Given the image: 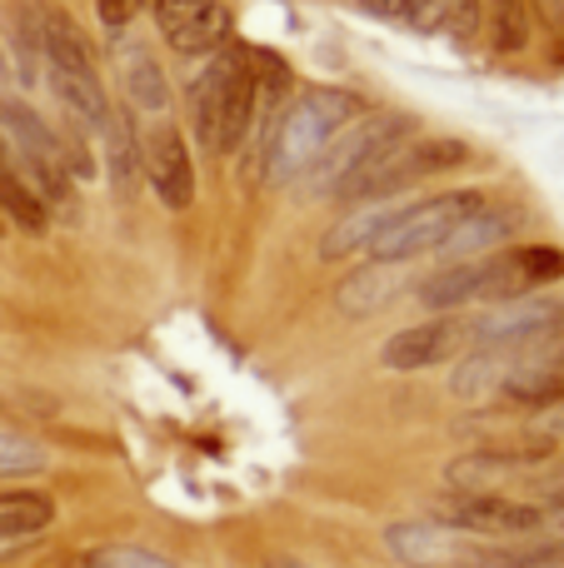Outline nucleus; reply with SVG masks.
Instances as JSON below:
<instances>
[{"label":"nucleus","instance_id":"obj_15","mask_svg":"<svg viewBox=\"0 0 564 568\" xmlns=\"http://www.w3.org/2000/svg\"><path fill=\"white\" fill-rule=\"evenodd\" d=\"M56 524V499L40 489H6L0 494V544H26Z\"/></svg>","mask_w":564,"mask_h":568},{"label":"nucleus","instance_id":"obj_10","mask_svg":"<svg viewBox=\"0 0 564 568\" xmlns=\"http://www.w3.org/2000/svg\"><path fill=\"white\" fill-rule=\"evenodd\" d=\"M385 549L410 568H460L465 559H480V549L470 544V534L450 529L435 519H405L385 529Z\"/></svg>","mask_w":564,"mask_h":568},{"label":"nucleus","instance_id":"obj_31","mask_svg":"<svg viewBox=\"0 0 564 568\" xmlns=\"http://www.w3.org/2000/svg\"><path fill=\"white\" fill-rule=\"evenodd\" d=\"M275 568H310V564H300V559H285V564H275Z\"/></svg>","mask_w":564,"mask_h":568},{"label":"nucleus","instance_id":"obj_6","mask_svg":"<svg viewBox=\"0 0 564 568\" xmlns=\"http://www.w3.org/2000/svg\"><path fill=\"white\" fill-rule=\"evenodd\" d=\"M410 130H415V120L400 115V110H365V115L350 120V125L330 140L325 155L315 160V170H310L305 180L315 185V195H335L360 165H370L380 150L395 145V140H405Z\"/></svg>","mask_w":564,"mask_h":568},{"label":"nucleus","instance_id":"obj_13","mask_svg":"<svg viewBox=\"0 0 564 568\" xmlns=\"http://www.w3.org/2000/svg\"><path fill=\"white\" fill-rule=\"evenodd\" d=\"M0 215H6L10 225H20L26 235H46V225H50L46 200L36 195V185H30L26 175H20V165H16L6 140H0Z\"/></svg>","mask_w":564,"mask_h":568},{"label":"nucleus","instance_id":"obj_9","mask_svg":"<svg viewBox=\"0 0 564 568\" xmlns=\"http://www.w3.org/2000/svg\"><path fill=\"white\" fill-rule=\"evenodd\" d=\"M470 339H475L470 320H460V314H435V320H425V324L400 329L395 339L380 349V359H385V369L415 374V369H435V364L455 359Z\"/></svg>","mask_w":564,"mask_h":568},{"label":"nucleus","instance_id":"obj_2","mask_svg":"<svg viewBox=\"0 0 564 568\" xmlns=\"http://www.w3.org/2000/svg\"><path fill=\"white\" fill-rule=\"evenodd\" d=\"M255 110V65L250 50H215L190 85V125L210 155H230L250 130Z\"/></svg>","mask_w":564,"mask_h":568},{"label":"nucleus","instance_id":"obj_28","mask_svg":"<svg viewBox=\"0 0 564 568\" xmlns=\"http://www.w3.org/2000/svg\"><path fill=\"white\" fill-rule=\"evenodd\" d=\"M365 16H380V20H410V6L415 0H355Z\"/></svg>","mask_w":564,"mask_h":568},{"label":"nucleus","instance_id":"obj_5","mask_svg":"<svg viewBox=\"0 0 564 568\" xmlns=\"http://www.w3.org/2000/svg\"><path fill=\"white\" fill-rule=\"evenodd\" d=\"M0 140L10 145L20 175L36 185V195L40 200L50 195V200H60V205H66V200H70L66 140H60L56 130H50L46 120L26 105V100H6V105H0Z\"/></svg>","mask_w":564,"mask_h":568},{"label":"nucleus","instance_id":"obj_12","mask_svg":"<svg viewBox=\"0 0 564 568\" xmlns=\"http://www.w3.org/2000/svg\"><path fill=\"white\" fill-rule=\"evenodd\" d=\"M145 180L155 190V200L165 210H190L195 205V165H190V150L180 140V130H155L145 145Z\"/></svg>","mask_w":564,"mask_h":568},{"label":"nucleus","instance_id":"obj_26","mask_svg":"<svg viewBox=\"0 0 564 568\" xmlns=\"http://www.w3.org/2000/svg\"><path fill=\"white\" fill-rule=\"evenodd\" d=\"M215 6V0H155V20H160V30H180V26H190L195 16H205V10Z\"/></svg>","mask_w":564,"mask_h":568},{"label":"nucleus","instance_id":"obj_16","mask_svg":"<svg viewBox=\"0 0 564 568\" xmlns=\"http://www.w3.org/2000/svg\"><path fill=\"white\" fill-rule=\"evenodd\" d=\"M390 210L380 205H360L355 215H345L340 225H330V235L320 240V255L325 260H355V255H370V245L380 240V230H385Z\"/></svg>","mask_w":564,"mask_h":568},{"label":"nucleus","instance_id":"obj_7","mask_svg":"<svg viewBox=\"0 0 564 568\" xmlns=\"http://www.w3.org/2000/svg\"><path fill=\"white\" fill-rule=\"evenodd\" d=\"M564 280V250L555 245H515L475 260V304H515L540 284Z\"/></svg>","mask_w":564,"mask_h":568},{"label":"nucleus","instance_id":"obj_24","mask_svg":"<svg viewBox=\"0 0 564 568\" xmlns=\"http://www.w3.org/2000/svg\"><path fill=\"white\" fill-rule=\"evenodd\" d=\"M480 20H485V0H440V26H450L455 40H475Z\"/></svg>","mask_w":564,"mask_h":568},{"label":"nucleus","instance_id":"obj_4","mask_svg":"<svg viewBox=\"0 0 564 568\" xmlns=\"http://www.w3.org/2000/svg\"><path fill=\"white\" fill-rule=\"evenodd\" d=\"M465 160H470V150L460 145V140H415V135H405V140H395V145L380 150L370 165H360L335 195L360 200V205H375V200L400 195L405 185H420V180H430V175H445V170L465 165Z\"/></svg>","mask_w":564,"mask_h":568},{"label":"nucleus","instance_id":"obj_3","mask_svg":"<svg viewBox=\"0 0 564 568\" xmlns=\"http://www.w3.org/2000/svg\"><path fill=\"white\" fill-rule=\"evenodd\" d=\"M485 190H445V195L415 200V205L390 210L380 240L370 245V260H385V265H410L420 255H440V250L455 240V230L465 220H475L485 210Z\"/></svg>","mask_w":564,"mask_h":568},{"label":"nucleus","instance_id":"obj_17","mask_svg":"<svg viewBox=\"0 0 564 568\" xmlns=\"http://www.w3.org/2000/svg\"><path fill=\"white\" fill-rule=\"evenodd\" d=\"M415 300L430 314H460L465 304H475V260H455V265L435 270L430 280H420Z\"/></svg>","mask_w":564,"mask_h":568},{"label":"nucleus","instance_id":"obj_18","mask_svg":"<svg viewBox=\"0 0 564 568\" xmlns=\"http://www.w3.org/2000/svg\"><path fill=\"white\" fill-rule=\"evenodd\" d=\"M120 80H125L130 105H140V110H165L170 105L165 70L155 65V55H150V50H140V45L120 50Z\"/></svg>","mask_w":564,"mask_h":568},{"label":"nucleus","instance_id":"obj_27","mask_svg":"<svg viewBox=\"0 0 564 568\" xmlns=\"http://www.w3.org/2000/svg\"><path fill=\"white\" fill-rule=\"evenodd\" d=\"M95 10H100V26H105V30H125L130 20L145 10V0H100Z\"/></svg>","mask_w":564,"mask_h":568},{"label":"nucleus","instance_id":"obj_8","mask_svg":"<svg viewBox=\"0 0 564 568\" xmlns=\"http://www.w3.org/2000/svg\"><path fill=\"white\" fill-rule=\"evenodd\" d=\"M445 524L470 539H525L545 529V509L510 499V494H455L445 504Z\"/></svg>","mask_w":564,"mask_h":568},{"label":"nucleus","instance_id":"obj_19","mask_svg":"<svg viewBox=\"0 0 564 568\" xmlns=\"http://www.w3.org/2000/svg\"><path fill=\"white\" fill-rule=\"evenodd\" d=\"M510 379V364H505V349H480L470 354V359H460L455 379H450V389H455V399H490V394H500Z\"/></svg>","mask_w":564,"mask_h":568},{"label":"nucleus","instance_id":"obj_14","mask_svg":"<svg viewBox=\"0 0 564 568\" xmlns=\"http://www.w3.org/2000/svg\"><path fill=\"white\" fill-rule=\"evenodd\" d=\"M405 290V280H400V265H385V260H370V265H360L355 275L335 290V304L345 314H375L385 310L395 294Z\"/></svg>","mask_w":564,"mask_h":568},{"label":"nucleus","instance_id":"obj_30","mask_svg":"<svg viewBox=\"0 0 564 568\" xmlns=\"http://www.w3.org/2000/svg\"><path fill=\"white\" fill-rule=\"evenodd\" d=\"M530 6L550 20V30H555V36H564V0H530Z\"/></svg>","mask_w":564,"mask_h":568},{"label":"nucleus","instance_id":"obj_20","mask_svg":"<svg viewBox=\"0 0 564 568\" xmlns=\"http://www.w3.org/2000/svg\"><path fill=\"white\" fill-rule=\"evenodd\" d=\"M535 36V6L530 0H490V45L500 55H520Z\"/></svg>","mask_w":564,"mask_h":568},{"label":"nucleus","instance_id":"obj_32","mask_svg":"<svg viewBox=\"0 0 564 568\" xmlns=\"http://www.w3.org/2000/svg\"><path fill=\"white\" fill-rule=\"evenodd\" d=\"M560 504H564V489H560Z\"/></svg>","mask_w":564,"mask_h":568},{"label":"nucleus","instance_id":"obj_29","mask_svg":"<svg viewBox=\"0 0 564 568\" xmlns=\"http://www.w3.org/2000/svg\"><path fill=\"white\" fill-rule=\"evenodd\" d=\"M100 568H180V564L155 559V554H135V549H130V554H110V559L100 564Z\"/></svg>","mask_w":564,"mask_h":568},{"label":"nucleus","instance_id":"obj_23","mask_svg":"<svg viewBox=\"0 0 564 568\" xmlns=\"http://www.w3.org/2000/svg\"><path fill=\"white\" fill-rule=\"evenodd\" d=\"M505 399H515V404H555L564 399V374L555 369H510V379H505Z\"/></svg>","mask_w":564,"mask_h":568},{"label":"nucleus","instance_id":"obj_11","mask_svg":"<svg viewBox=\"0 0 564 568\" xmlns=\"http://www.w3.org/2000/svg\"><path fill=\"white\" fill-rule=\"evenodd\" d=\"M560 324H564L560 300H525V304H495V310H490L480 324H470V329H475V339L485 344V349H510V344L545 339V334L560 329Z\"/></svg>","mask_w":564,"mask_h":568},{"label":"nucleus","instance_id":"obj_25","mask_svg":"<svg viewBox=\"0 0 564 568\" xmlns=\"http://www.w3.org/2000/svg\"><path fill=\"white\" fill-rule=\"evenodd\" d=\"M46 469V449L20 434H0V474H36Z\"/></svg>","mask_w":564,"mask_h":568},{"label":"nucleus","instance_id":"obj_1","mask_svg":"<svg viewBox=\"0 0 564 568\" xmlns=\"http://www.w3.org/2000/svg\"><path fill=\"white\" fill-rule=\"evenodd\" d=\"M365 115V95L355 90H305L295 105L285 110L280 120L275 140H270V155H265V180L270 185H295L315 170V160L325 155V145L350 125V120Z\"/></svg>","mask_w":564,"mask_h":568},{"label":"nucleus","instance_id":"obj_21","mask_svg":"<svg viewBox=\"0 0 564 568\" xmlns=\"http://www.w3.org/2000/svg\"><path fill=\"white\" fill-rule=\"evenodd\" d=\"M510 230H515V210H495V205H485L475 220H465V225L455 230V240H450L440 255H450V260H465V255H475V250H490L495 240H505Z\"/></svg>","mask_w":564,"mask_h":568},{"label":"nucleus","instance_id":"obj_22","mask_svg":"<svg viewBox=\"0 0 564 568\" xmlns=\"http://www.w3.org/2000/svg\"><path fill=\"white\" fill-rule=\"evenodd\" d=\"M225 36H230V10L215 0L205 16H195L190 26L170 30L165 40H170V50H175V55H215V50L225 45Z\"/></svg>","mask_w":564,"mask_h":568}]
</instances>
